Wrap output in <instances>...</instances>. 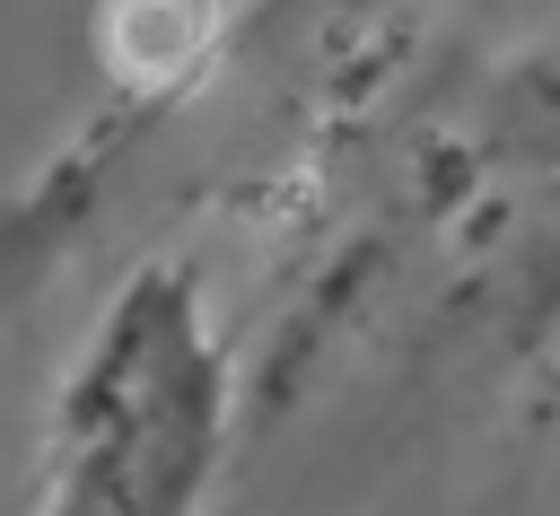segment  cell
Instances as JSON below:
<instances>
[{"instance_id":"obj_1","label":"cell","mask_w":560,"mask_h":516,"mask_svg":"<svg viewBox=\"0 0 560 516\" xmlns=\"http://www.w3.org/2000/svg\"><path fill=\"white\" fill-rule=\"evenodd\" d=\"M228 367L184 271H140L61 385L35 516H192L219 464Z\"/></svg>"}]
</instances>
